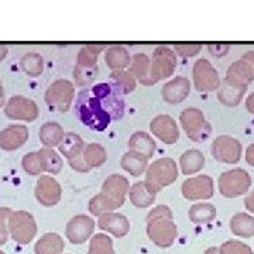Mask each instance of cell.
I'll return each instance as SVG.
<instances>
[{"label":"cell","instance_id":"obj_1","mask_svg":"<svg viewBox=\"0 0 254 254\" xmlns=\"http://www.w3.org/2000/svg\"><path fill=\"white\" fill-rule=\"evenodd\" d=\"M75 115L82 125L103 131L125 116V99L113 91L109 82H100L79 92L75 100Z\"/></svg>","mask_w":254,"mask_h":254},{"label":"cell","instance_id":"obj_2","mask_svg":"<svg viewBox=\"0 0 254 254\" xmlns=\"http://www.w3.org/2000/svg\"><path fill=\"white\" fill-rule=\"evenodd\" d=\"M148 237L160 247L173 245L177 236V227L173 220V212L168 206L160 205L154 208L147 216Z\"/></svg>","mask_w":254,"mask_h":254},{"label":"cell","instance_id":"obj_3","mask_svg":"<svg viewBox=\"0 0 254 254\" xmlns=\"http://www.w3.org/2000/svg\"><path fill=\"white\" fill-rule=\"evenodd\" d=\"M178 178V165L173 158H158L154 163L150 164L145 171V184L158 192L165 187H170Z\"/></svg>","mask_w":254,"mask_h":254},{"label":"cell","instance_id":"obj_4","mask_svg":"<svg viewBox=\"0 0 254 254\" xmlns=\"http://www.w3.org/2000/svg\"><path fill=\"white\" fill-rule=\"evenodd\" d=\"M177 66V55L175 51L167 46H158L154 50V54L150 63L148 73V85H155L168 76H173Z\"/></svg>","mask_w":254,"mask_h":254},{"label":"cell","instance_id":"obj_5","mask_svg":"<svg viewBox=\"0 0 254 254\" xmlns=\"http://www.w3.org/2000/svg\"><path fill=\"white\" fill-rule=\"evenodd\" d=\"M219 192L225 198H237L252 187V177L243 168H233L220 174L218 180Z\"/></svg>","mask_w":254,"mask_h":254},{"label":"cell","instance_id":"obj_6","mask_svg":"<svg viewBox=\"0 0 254 254\" xmlns=\"http://www.w3.org/2000/svg\"><path fill=\"white\" fill-rule=\"evenodd\" d=\"M73 96H75V88L72 82L66 79H58L47 88L44 99L50 109L65 113L71 109Z\"/></svg>","mask_w":254,"mask_h":254},{"label":"cell","instance_id":"obj_7","mask_svg":"<svg viewBox=\"0 0 254 254\" xmlns=\"http://www.w3.org/2000/svg\"><path fill=\"white\" fill-rule=\"evenodd\" d=\"M180 122L184 131L195 143L205 141L212 131V127L206 122L202 110L198 108H188L180 115Z\"/></svg>","mask_w":254,"mask_h":254},{"label":"cell","instance_id":"obj_8","mask_svg":"<svg viewBox=\"0 0 254 254\" xmlns=\"http://www.w3.org/2000/svg\"><path fill=\"white\" fill-rule=\"evenodd\" d=\"M254 81V51L246 53L226 71L225 83L233 88H249Z\"/></svg>","mask_w":254,"mask_h":254},{"label":"cell","instance_id":"obj_9","mask_svg":"<svg viewBox=\"0 0 254 254\" xmlns=\"http://www.w3.org/2000/svg\"><path fill=\"white\" fill-rule=\"evenodd\" d=\"M9 233L20 245H27L30 243L37 233L36 220L31 213L26 210H17L11 212L9 216Z\"/></svg>","mask_w":254,"mask_h":254},{"label":"cell","instance_id":"obj_10","mask_svg":"<svg viewBox=\"0 0 254 254\" xmlns=\"http://www.w3.org/2000/svg\"><path fill=\"white\" fill-rule=\"evenodd\" d=\"M192 78H193L195 89L198 92H203V93L205 92L218 91L220 85H222L218 71L205 58H200L193 64Z\"/></svg>","mask_w":254,"mask_h":254},{"label":"cell","instance_id":"obj_11","mask_svg":"<svg viewBox=\"0 0 254 254\" xmlns=\"http://www.w3.org/2000/svg\"><path fill=\"white\" fill-rule=\"evenodd\" d=\"M6 118L11 120H20V122H34L40 115V109L37 103L30 98L14 95L9 99L4 108Z\"/></svg>","mask_w":254,"mask_h":254},{"label":"cell","instance_id":"obj_12","mask_svg":"<svg viewBox=\"0 0 254 254\" xmlns=\"http://www.w3.org/2000/svg\"><path fill=\"white\" fill-rule=\"evenodd\" d=\"M210 153L219 163L237 164L242 158L243 148L236 138L230 136H219L213 140Z\"/></svg>","mask_w":254,"mask_h":254},{"label":"cell","instance_id":"obj_13","mask_svg":"<svg viewBox=\"0 0 254 254\" xmlns=\"http://www.w3.org/2000/svg\"><path fill=\"white\" fill-rule=\"evenodd\" d=\"M182 196L188 200L210 199L215 193L213 180L209 175H198L182 182Z\"/></svg>","mask_w":254,"mask_h":254},{"label":"cell","instance_id":"obj_14","mask_svg":"<svg viewBox=\"0 0 254 254\" xmlns=\"http://www.w3.org/2000/svg\"><path fill=\"white\" fill-rule=\"evenodd\" d=\"M34 195H36V199L43 206L50 208L61 200L63 188H61L60 182L53 178L51 175H40V178L37 180Z\"/></svg>","mask_w":254,"mask_h":254},{"label":"cell","instance_id":"obj_15","mask_svg":"<svg viewBox=\"0 0 254 254\" xmlns=\"http://www.w3.org/2000/svg\"><path fill=\"white\" fill-rule=\"evenodd\" d=\"M150 131L164 144H174L180 138V128L177 122L168 115H158L150 123Z\"/></svg>","mask_w":254,"mask_h":254},{"label":"cell","instance_id":"obj_16","mask_svg":"<svg viewBox=\"0 0 254 254\" xmlns=\"http://www.w3.org/2000/svg\"><path fill=\"white\" fill-rule=\"evenodd\" d=\"M93 219L86 215H76L66 225V236L73 245H82L93 233Z\"/></svg>","mask_w":254,"mask_h":254},{"label":"cell","instance_id":"obj_17","mask_svg":"<svg viewBox=\"0 0 254 254\" xmlns=\"http://www.w3.org/2000/svg\"><path fill=\"white\" fill-rule=\"evenodd\" d=\"M30 133L23 125H9L0 131V148L4 151H14L27 143Z\"/></svg>","mask_w":254,"mask_h":254},{"label":"cell","instance_id":"obj_18","mask_svg":"<svg viewBox=\"0 0 254 254\" xmlns=\"http://www.w3.org/2000/svg\"><path fill=\"white\" fill-rule=\"evenodd\" d=\"M190 92V82L185 76H175L163 86V99L170 105H178L187 99Z\"/></svg>","mask_w":254,"mask_h":254},{"label":"cell","instance_id":"obj_19","mask_svg":"<svg viewBox=\"0 0 254 254\" xmlns=\"http://www.w3.org/2000/svg\"><path fill=\"white\" fill-rule=\"evenodd\" d=\"M128 190H130V182H128L126 177L119 175V174H113V175H110L103 181L100 192H103L105 195L110 196L112 199L125 203L126 195H128Z\"/></svg>","mask_w":254,"mask_h":254},{"label":"cell","instance_id":"obj_20","mask_svg":"<svg viewBox=\"0 0 254 254\" xmlns=\"http://www.w3.org/2000/svg\"><path fill=\"white\" fill-rule=\"evenodd\" d=\"M99 227L103 230H108L116 237H123L127 235V232L130 229V223L125 215L110 212V213H105L100 216Z\"/></svg>","mask_w":254,"mask_h":254},{"label":"cell","instance_id":"obj_21","mask_svg":"<svg viewBox=\"0 0 254 254\" xmlns=\"http://www.w3.org/2000/svg\"><path fill=\"white\" fill-rule=\"evenodd\" d=\"M155 196H157V192L151 190L145 181H138L136 184H133L130 187L128 190V198L130 202L137 206V208H148L154 203Z\"/></svg>","mask_w":254,"mask_h":254},{"label":"cell","instance_id":"obj_22","mask_svg":"<svg viewBox=\"0 0 254 254\" xmlns=\"http://www.w3.org/2000/svg\"><path fill=\"white\" fill-rule=\"evenodd\" d=\"M105 63L113 71H123L131 64V57L128 54L126 47L112 46L106 48L105 53Z\"/></svg>","mask_w":254,"mask_h":254},{"label":"cell","instance_id":"obj_23","mask_svg":"<svg viewBox=\"0 0 254 254\" xmlns=\"http://www.w3.org/2000/svg\"><path fill=\"white\" fill-rule=\"evenodd\" d=\"M60 153L68 160V161H73L76 158H79L85 150V143L82 140V137L76 133L68 131L65 133L61 144L58 145Z\"/></svg>","mask_w":254,"mask_h":254},{"label":"cell","instance_id":"obj_24","mask_svg":"<svg viewBox=\"0 0 254 254\" xmlns=\"http://www.w3.org/2000/svg\"><path fill=\"white\" fill-rule=\"evenodd\" d=\"M128 150L140 153L144 155L147 160H150L155 153V141L153 137L145 131H136L128 138Z\"/></svg>","mask_w":254,"mask_h":254},{"label":"cell","instance_id":"obj_25","mask_svg":"<svg viewBox=\"0 0 254 254\" xmlns=\"http://www.w3.org/2000/svg\"><path fill=\"white\" fill-rule=\"evenodd\" d=\"M109 83L113 88V91L120 96H123V95H128V93L134 92L137 81L128 71L123 69V71H113L110 73Z\"/></svg>","mask_w":254,"mask_h":254},{"label":"cell","instance_id":"obj_26","mask_svg":"<svg viewBox=\"0 0 254 254\" xmlns=\"http://www.w3.org/2000/svg\"><path fill=\"white\" fill-rule=\"evenodd\" d=\"M65 131H64L63 126L57 122H47L43 126L40 127V141L44 144V147L48 148H54L58 147L63 141Z\"/></svg>","mask_w":254,"mask_h":254},{"label":"cell","instance_id":"obj_27","mask_svg":"<svg viewBox=\"0 0 254 254\" xmlns=\"http://www.w3.org/2000/svg\"><path fill=\"white\" fill-rule=\"evenodd\" d=\"M120 165L122 168L128 173L133 177H140L141 174L147 171L148 168V160L145 158L144 155H141L140 153L131 151L128 150L127 153L123 154L122 160H120Z\"/></svg>","mask_w":254,"mask_h":254},{"label":"cell","instance_id":"obj_28","mask_svg":"<svg viewBox=\"0 0 254 254\" xmlns=\"http://www.w3.org/2000/svg\"><path fill=\"white\" fill-rule=\"evenodd\" d=\"M203 165H205V155L196 148L187 150L180 157V167H181L182 174L185 175H193V174L199 173L203 168Z\"/></svg>","mask_w":254,"mask_h":254},{"label":"cell","instance_id":"obj_29","mask_svg":"<svg viewBox=\"0 0 254 254\" xmlns=\"http://www.w3.org/2000/svg\"><path fill=\"white\" fill-rule=\"evenodd\" d=\"M82 160L89 170L99 168L108 161V151L99 143H89L88 145H85V150L82 153Z\"/></svg>","mask_w":254,"mask_h":254},{"label":"cell","instance_id":"obj_30","mask_svg":"<svg viewBox=\"0 0 254 254\" xmlns=\"http://www.w3.org/2000/svg\"><path fill=\"white\" fill-rule=\"evenodd\" d=\"M120 206H123V202L112 199L110 196L105 195L103 192H99L98 195L92 196L91 200H89V205H88L89 212H91L92 215L99 216V218L102 215H105V213H110V212L116 210Z\"/></svg>","mask_w":254,"mask_h":254},{"label":"cell","instance_id":"obj_31","mask_svg":"<svg viewBox=\"0 0 254 254\" xmlns=\"http://www.w3.org/2000/svg\"><path fill=\"white\" fill-rule=\"evenodd\" d=\"M150 63L151 60L147 57V54L143 53H137L131 57V64H130V69L128 72L131 73L136 81H138L144 86H150L148 85V73H150Z\"/></svg>","mask_w":254,"mask_h":254},{"label":"cell","instance_id":"obj_32","mask_svg":"<svg viewBox=\"0 0 254 254\" xmlns=\"http://www.w3.org/2000/svg\"><path fill=\"white\" fill-rule=\"evenodd\" d=\"M230 230L242 237H252L254 235V218L249 213L239 212L230 219Z\"/></svg>","mask_w":254,"mask_h":254},{"label":"cell","instance_id":"obj_33","mask_svg":"<svg viewBox=\"0 0 254 254\" xmlns=\"http://www.w3.org/2000/svg\"><path fill=\"white\" fill-rule=\"evenodd\" d=\"M103 50H106L105 44H88V46H83L79 50L78 57H76V65L85 66V68L98 66V58H99V54Z\"/></svg>","mask_w":254,"mask_h":254},{"label":"cell","instance_id":"obj_34","mask_svg":"<svg viewBox=\"0 0 254 254\" xmlns=\"http://www.w3.org/2000/svg\"><path fill=\"white\" fill-rule=\"evenodd\" d=\"M64 250V242L57 233H47L36 243V254H61Z\"/></svg>","mask_w":254,"mask_h":254},{"label":"cell","instance_id":"obj_35","mask_svg":"<svg viewBox=\"0 0 254 254\" xmlns=\"http://www.w3.org/2000/svg\"><path fill=\"white\" fill-rule=\"evenodd\" d=\"M188 216L196 225L209 223L216 218V208L212 203H206V202L195 203L188 210Z\"/></svg>","mask_w":254,"mask_h":254},{"label":"cell","instance_id":"obj_36","mask_svg":"<svg viewBox=\"0 0 254 254\" xmlns=\"http://www.w3.org/2000/svg\"><path fill=\"white\" fill-rule=\"evenodd\" d=\"M38 153L41 155L43 160V165H44V173L48 174H60L63 170L64 163L61 155L55 151L54 148H48V147H43L41 150H38Z\"/></svg>","mask_w":254,"mask_h":254},{"label":"cell","instance_id":"obj_37","mask_svg":"<svg viewBox=\"0 0 254 254\" xmlns=\"http://www.w3.org/2000/svg\"><path fill=\"white\" fill-rule=\"evenodd\" d=\"M21 69L27 73L28 76H40L44 71V60L37 53H27L20 60Z\"/></svg>","mask_w":254,"mask_h":254},{"label":"cell","instance_id":"obj_38","mask_svg":"<svg viewBox=\"0 0 254 254\" xmlns=\"http://www.w3.org/2000/svg\"><path fill=\"white\" fill-rule=\"evenodd\" d=\"M99 73V66H93V68H85V66H79L75 65L73 68V82L75 86L78 88H89L93 82L96 81Z\"/></svg>","mask_w":254,"mask_h":254},{"label":"cell","instance_id":"obj_39","mask_svg":"<svg viewBox=\"0 0 254 254\" xmlns=\"http://www.w3.org/2000/svg\"><path fill=\"white\" fill-rule=\"evenodd\" d=\"M247 88H233V86H229L225 83L223 88H220V91L218 93V99L220 103L226 105V106H237L243 96H245Z\"/></svg>","mask_w":254,"mask_h":254},{"label":"cell","instance_id":"obj_40","mask_svg":"<svg viewBox=\"0 0 254 254\" xmlns=\"http://www.w3.org/2000/svg\"><path fill=\"white\" fill-rule=\"evenodd\" d=\"M23 170L28 174V175H41L44 173V165H43V160L38 151L34 153H28L23 157Z\"/></svg>","mask_w":254,"mask_h":254},{"label":"cell","instance_id":"obj_41","mask_svg":"<svg viewBox=\"0 0 254 254\" xmlns=\"http://www.w3.org/2000/svg\"><path fill=\"white\" fill-rule=\"evenodd\" d=\"M89 254H115L112 240L106 235H96L92 239Z\"/></svg>","mask_w":254,"mask_h":254},{"label":"cell","instance_id":"obj_42","mask_svg":"<svg viewBox=\"0 0 254 254\" xmlns=\"http://www.w3.org/2000/svg\"><path fill=\"white\" fill-rule=\"evenodd\" d=\"M219 254H253V252L247 245H243L236 240H230L223 246H220Z\"/></svg>","mask_w":254,"mask_h":254},{"label":"cell","instance_id":"obj_43","mask_svg":"<svg viewBox=\"0 0 254 254\" xmlns=\"http://www.w3.org/2000/svg\"><path fill=\"white\" fill-rule=\"evenodd\" d=\"M11 210L9 208H0V246L4 245L7 242V235H9V216Z\"/></svg>","mask_w":254,"mask_h":254},{"label":"cell","instance_id":"obj_44","mask_svg":"<svg viewBox=\"0 0 254 254\" xmlns=\"http://www.w3.org/2000/svg\"><path fill=\"white\" fill-rule=\"evenodd\" d=\"M202 50V44H175L174 51L181 57H195Z\"/></svg>","mask_w":254,"mask_h":254},{"label":"cell","instance_id":"obj_45","mask_svg":"<svg viewBox=\"0 0 254 254\" xmlns=\"http://www.w3.org/2000/svg\"><path fill=\"white\" fill-rule=\"evenodd\" d=\"M208 50L209 53L215 57H225L229 51V46L227 44H210Z\"/></svg>","mask_w":254,"mask_h":254},{"label":"cell","instance_id":"obj_46","mask_svg":"<svg viewBox=\"0 0 254 254\" xmlns=\"http://www.w3.org/2000/svg\"><path fill=\"white\" fill-rule=\"evenodd\" d=\"M245 158H246V163L249 164V165H252V167H254V143L246 148Z\"/></svg>","mask_w":254,"mask_h":254},{"label":"cell","instance_id":"obj_47","mask_svg":"<svg viewBox=\"0 0 254 254\" xmlns=\"http://www.w3.org/2000/svg\"><path fill=\"white\" fill-rule=\"evenodd\" d=\"M245 205H246V209H247L249 212H253L254 213V190L253 192H250V193L246 196Z\"/></svg>","mask_w":254,"mask_h":254},{"label":"cell","instance_id":"obj_48","mask_svg":"<svg viewBox=\"0 0 254 254\" xmlns=\"http://www.w3.org/2000/svg\"><path fill=\"white\" fill-rule=\"evenodd\" d=\"M246 109L249 110L252 115H254V92L250 93L246 99Z\"/></svg>","mask_w":254,"mask_h":254},{"label":"cell","instance_id":"obj_49","mask_svg":"<svg viewBox=\"0 0 254 254\" xmlns=\"http://www.w3.org/2000/svg\"><path fill=\"white\" fill-rule=\"evenodd\" d=\"M4 106V92H3V86H1V81H0V109Z\"/></svg>","mask_w":254,"mask_h":254},{"label":"cell","instance_id":"obj_50","mask_svg":"<svg viewBox=\"0 0 254 254\" xmlns=\"http://www.w3.org/2000/svg\"><path fill=\"white\" fill-rule=\"evenodd\" d=\"M6 54H7V47L0 46V61L6 57Z\"/></svg>","mask_w":254,"mask_h":254},{"label":"cell","instance_id":"obj_51","mask_svg":"<svg viewBox=\"0 0 254 254\" xmlns=\"http://www.w3.org/2000/svg\"><path fill=\"white\" fill-rule=\"evenodd\" d=\"M216 253H219V249H209L208 252H206L205 254H216Z\"/></svg>","mask_w":254,"mask_h":254},{"label":"cell","instance_id":"obj_52","mask_svg":"<svg viewBox=\"0 0 254 254\" xmlns=\"http://www.w3.org/2000/svg\"><path fill=\"white\" fill-rule=\"evenodd\" d=\"M0 254H4V253H3V252H0Z\"/></svg>","mask_w":254,"mask_h":254}]
</instances>
